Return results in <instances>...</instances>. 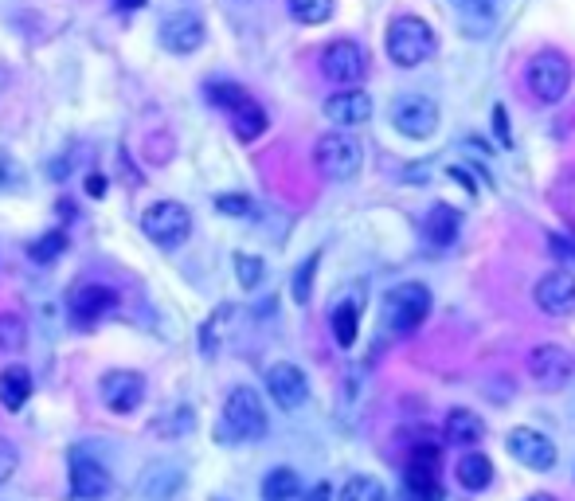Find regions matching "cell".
Wrapping results in <instances>:
<instances>
[{
  "label": "cell",
  "instance_id": "1",
  "mask_svg": "<svg viewBox=\"0 0 575 501\" xmlns=\"http://www.w3.org/2000/svg\"><path fill=\"white\" fill-rule=\"evenodd\" d=\"M266 435V408L255 388H231L220 411V443H255Z\"/></svg>",
  "mask_w": 575,
  "mask_h": 501
},
{
  "label": "cell",
  "instance_id": "2",
  "mask_svg": "<svg viewBox=\"0 0 575 501\" xmlns=\"http://www.w3.org/2000/svg\"><path fill=\"white\" fill-rule=\"evenodd\" d=\"M388 59L396 63V67H419V63H427L431 55H435V47H439V36H435V28L423 20V16H396L392 24H388Z\"/></svg>",
  "mask_w": 575,
  "mask_h": 501
},
{
  "label": "cell",
  "instance_id": "3",
  "mask_svg": "<svg viewBox=\"0 0 575 501\" xmlns=\"http://www.w3.org/2000/svg\"><path fill=\"white\" fill-rule=\"evenodd\" d=\"M313 165L321 169V177L329 181H353L364 165V149L353 134L345 130H333V134H321L313 145Z\"/></svg>",
  "mask_w": 575,
  "mask_h": 501
},
{
  "label": "cell",
  "instance_id": "4",
  "mask_svg": "<svg viewBox=\"0 0 575 501\" xmlns=\"http://www.w3.org/2000/svg\"><path fill=\"white\" fill-rule=\"evenodd\" d=\"M529 91L536 94V102H544V106H552V102H560L568 87H572V63H568V55L564 51H536L529 59Z\"/></svg>",
  "mask_w": 575,
  "mask_h": 501
},
{
  "label": "cell",
  "instance_id": "5",
  "mask_svg": "<svg viewBox=\"0 0 575 501\" xmlns=\"http://www.w3.org/2000/svg\"><path fill=\"white\" fill-rule=\"evenodd\" d=\"M141 231H145L157 247L173 251V247H180V243L192 235V216H188V208L177 204V200H157V204L145 208Z\"/></svg>",
  "mask_w": 575,
  "mask_h": 501
},
{
  "label": "cell",
  "instance_id": "6",
  "mask_svg": "<svg viewBox=\"0 0 575 501\" xmlns=\"http://www.w3.org/2000/svg\"><path fill=\"white\" fill-rule=\"evenodd\" d=\"M392 126L411 141H427L439 130V102L427 94H403L392 106Z\"/></svg>",
  "mask_w": 575,
  "mask_h": 501
},
{
  "label": "cell",
  "instance_id": "7",
  "mask_svg": "<svg viewBox=\"0 0 575 501\" xmlns=\"http://www.w3.org/2000/svg\"><path fill=\"white\" fill-rule=\"evenodd\" d=\"M431 314V290L423 282H403L388 294V321L396 333H415Z\"/></svg>",
  "mask_w": 575,
  "mask_h": 501
},
{
  "label": "cell",
  "instance_id": "8",
  "mask_svg": "<svg viewBox=\"0 0 575 501\" xmlns=\"http://www.w3.org/2000/svg\"><path fill=\"white\" fill-rule=\"evenodd\" d=\"M529 376L536 388L544 392H560L568 380L575 376V357L564 349V345H536L529 353Z\"/></svg>",
  "mask_w": 575,
  "mask_h": 501
},
{
  "label": "cell",
  "instance_id": "9",
  "mask_svg": "<svg viewBox=\"0 0 575 501\" xmlns=\"http://www.w3.org/2000/svg\"><path fill=\"white\" fill-rule=\"evenodd\" d=\"M505 451L517 458L525 470H536V474H548V470H556V443L548 439V435H540V431H532V427H513L509 435H505Z\"/></svg>",
  "mask_w": 575,
  "mask_h": 501
},
{
  "label": "cell",
  "instance_id": "10",
  "mask_svg": "<svg viewBox=\"0 0 575 501\" xmlns=\"http://www.w3.org/2000/svg\"><path fill=\"white\" fill-rule=\"evenodd\" d=\"M321 71H325V79L329 83H341L345 91L364 79V71H368V55H364V47L353 44V40H333V44L321 51Z\"/></svg>",
  "mask_w": 575,
  "mask_h": 501
},
{
  "label": "cell",
  "instance_id": "11",
  "mask_svg": "<svg viewBox=\"0 0 575 501\" xmlns=\"http://www.w3.org/2000/svg\"><path fill=\"white\" fill-rule=\"evenodd\" d=\"M266 392L282 411H298L310 400V380H306V372L298 365L278 361V365L266 368Z\"/></svg>",
  "mask_w": 575,
  "mask_h": 501
},
{
  "label": "cell",
  "instance_id": "12",
  "mask_svg": "<svg viewBox=\"0 0 575 501\" xmlns=\"http://www.w3.org/2000/svg\"><path fill=\"white\" fill-rule=\"evenodd\" d=\"M98 392H102V404L114 411V415H130L145 400V376L130 372V368H114V372L102 376Z\"/></svg>",
  "mask_w": 575,
  "mask_h": 501
},
{
  "label": "cell",
  "instance_id": "13",
  "mask_svg": "<svg viewBox=\"0 0 575 501\" xmlns=\"http://www.w3.org/2000/svg\"><path fill=\"white\" fill-rule=\"evenodd\" d=\"M532 298H536L540 314H548V318H568V314H575V274L548 271L536 282Z\"/></svg>",
  "mask_w": 575,
  "mask_h": 501
},
{
  "label": "cell",
  "instance_id": "14",
  "mask_svg": "<svg viewBox=\"0 0 575 501\" xmlns=\"http://www.w3.org/2000/svg\"><path fill=\"white\" fill-rule=\"evenodd\" d=\"M204 40H208V32L196 12H169L161 20V47L173 55H192L204 47Z\"/></svg>",
  "mask_w": 575,
  "mask_h": 501
},
{
  "label": "cell",
  "instance_id": "15",
  "mask_svg": "<svg viewBox=\"0 0 575 501\" xmlns=\"http://www.w3.org/2000/svg\"><path fill=\"white\" fill-rule=\"evenodd\" d=\"M110 490H114L110 470L98 458H90L87 451H75L71 455V494L79 501H102Z\"/></svg>",
  "mask_w": 575,
  "mask_h": 501
},
{
  "label": "cell",
  "instance_id": "16",
  "mask_svg": "<svg viewBox=\"0 0 575 501\" xmlns=\"http://www.w3.org/2000/svg\"><path fill=\"white\" fill-rule=\"evenodd\" d=\"M407 494L419 501H439L443 486H439V451L435 447H419L411 462H407Z\"/></svg>",
  "mask_w": 575,
  "mask_h": 501
},
{
  "label": "cell",
  "instance_id": "17",
  "mask_svg": "<svg viewBox=\"0 0 575 501\" xmlns=\"http://www.w3.org/2000/svg\"><path fill=\"white\" fill-rule=\"evenodd\" d=\"M67 306H71V314H75L79 325H94V321H102L118 306V294H114L110 286H98V282H79V286L71 290Z\"/></svg>",
  "mask_w": 575,
  "mask_h": 501
},
{
  "label": "cell",
  "instance_id": "18",
  "mask_svg": "<svg viewBox=\"0 0 575 501\" xmlns=\"http://www.w3.org/2000/svg\"><path fill=\"white\" fill-rule=\"evenodd\" d=\"M325 118L333 122V126H341L345 134L353 130V126H364L368 118H372V98L364 91H356V87H349V91H337L325 98Z\"/></svg>",
  "mask_w": 575,
  "mask_h": 501
},
{
  "label": "cell",
  "instance_id": "19",
  "mask_svg": "<svg viewBox=\"0 0 575 501\" xmlns=\"http://www.w3.org/2000/svg\"><path fill=\"white\" fill-rule=\"evenodd\" d=\"M443 435L446 443H454V447H478L486 439V419L470 408H454L446 415Z\"/></svg>",
  "mask_w": 575,
  "mask_h": 501
},
{
  "label": "cell",
  "instance_id": "20",
  "mask_svg": "<svg viewBox=\"0 0 575 501\" xmlns=\"http://www.w3.org/2000/svg\"><path fill=\"white\" fill-rule=\"evenodd\" d=\"M454 478H458L462 490L482 494V490H489V482H493V462H489V455H482V451H470V455L458 458Z\"/></svg>",
  "mask_w": 575,
  "mask_h": 501
},
{
  "label": "cell",
  "instance_id": "21",
  "mask_svg": "<svg viewBox=\"0 0 575 501\" xmlns=\"http://www.w3.org/2000/svg\"><path fill=\"white\" fill-rule=\"evenodd\" d=\"M32 396V372L24 365H8L0 372V404L4 411H20Z\"/></svg>",
  "mask_w": 575,
  "mask_h": 501
},
{
  "label": "cell",
  "instance_id": "22",
  "mask_svg": "<svg viewBox=\"0 0 575 501\" xmlns=\"http://www.w3.org/2000/svg\"><path fill=\"white\" fill-rule=\"evenodd\" d=\"M231 114V130H235V137L239 141H255V137H263L266 134V110L247 94L235 110H227Z\"/></svg>",
  "mask_w": 575,
  "mask_h": 501
},
{
  "label": "cell",
  "instance_id": "23",
  "mask_svg": "<svg viewBox=\"0 0 575 501\" xmlns=\"http://www.w3.org/2000/svg\"><path fill=\"white\" fill-rule=\"evenodd\" d=\"M184 474L177 466H149L145 478H141V498L145 501H169L180 490Z\"/></svg>",
  "mask_w": 575,
  "mask_h": 501
},
{
  "label": "cell",
  "instance_id": "24",
  "mask_svg": "<svg viewBox=\"0 0 575 501\" xmlns=\"http://www.w3.org/2000/svg\"><path fill=\"white\" fill-rule=\"evenodd\" d=\"M458 228H462V216H458V208H450V204H435L431 212H427V239L435 243V247H450L454 239H458Z\"/></svg>",
  "mask_w": 575,
  "mask_h": 501
},
{
  "label": "cell",
  "instance_id": "25",
  "mask_svg": "<svg viewBox=\"0 0 575 501\" xmlns=\"http://www.w3.org/2000/svg\"><path fill=\"white\" fill-rule=\"evenodd\" d=\"M302 478L290 466H278L263 478V501H302Z\"/></svg>",
  "mask_w": 575,
  "mask_h": 501
},
{
  "label": "cell",
  "instance_id": "26",
  "mask_svg": "<svg viewBox=\"0 0 575 501\" xmlns=\"http://www.w3.org/2000/svg\"><path fill=\"white\" fill-rule=\"evenodd\" d=\"M356 329H360V306H356V302H341V306L333 310V337H337L341 349H353Z\"/></svg>",
  "mask_w": 575,
  "mask_h": 501
},
{
  "label": "cell",
  "instance_id": "27",
  "mask_svg": "<svg viewBox=\"0 0 575 501\" xmlns=\"http://www.w3.org/2000/svg\"><path fill=\"white\" fill-rule=\"evenodd\" d=\"M341 501H388V490H384V482H380V478H372V474H356V478L345 482Z\"/></svg>",
  "mask_w": 575,
  "mask_h": 501
},
{
  "label": "cell",
  "instance_id": "28",
  "mask_svg": "<svg viewBox=\"0 0 575 501\" xmlns=\"http://www.w3.org/2000/svg\"><path fill=\"white\" fill-rule=\"evenodd\" d=\"M28 345V325L20 314H0V353H20Z\"/></svg>",
  "mask_w": 575,
  "mask_h": 501
},
{
  "label": "cell",
  "instance_id": "29",
  "mask_svg": "<svg viewBox=\"0 0 575 501\" xmlns=\"http://www.w3.org/2000/svg\"><path fill=\"white\" fill-rule=\"evenodd\" d=\"M286 8L298 24H325L333 16V0H286Z\"/></svg>",
  "mask_w": 575,
  "mask_h": 501
},
{
  "label": "cell",
  "instance_id": "30",
  "mask_svg": "<svg viewBox=\"0 0 575 501\" xmlns=\"http://www.w3.org/2000/svg\"><path fill=\"white\" fill-rule=\"evenodd\" d=\"M63 251H67V235H63V231H47L44 239L32 243V259H36V263H55Z\"/></svg>",
  "mask_w": 575,
  "mask_h": 501
},
{
  "label": "cell",
  "instance_id": "31",
  "mask_svg": "<svg viewBox=\"0 0 575 501\" xmlns=\"http://www.w3.org/2000/svg\"><path fill=\"white\" fill-rule=\"evenodd\" d=\"M263 259H255V255H235V274H239V286H247V290H255L259 282H263Z\"/></svg>",
  "mask_w": 575,
  "mask_h": 501
},
{
  "label": "cell",
  "instance_id": "32",
  "mask_svg": "<svg viewBox=\"0 0 575 501\" xmlns=\"http://www.w3.org/2000/svg\"><path fill=\"white\" fill-rule=\"evenodd\" d=\"M208 98H212L216 106H223V110H235V106L247 98V91H243L239 83H208Z\"/></svg>",
  "mask_w": 575,
  "mask_h": 501
},
{
  "label": "cell",
  "instance_id": "33",
  "mask_svg": "<svg viewBox=\"0 0 575 501\" xmlns=\"http://www.w3.org/2000/svg\"><path fill=\"white\" fill-rule=\"evenodd\" d=\"M317 263H321V255H310L302 267H298V274H294V302H310V290H313V271H317Z\"/></svg>",
  "mask_w": 575,
  "mask_h": 501
},
{
  "label": "cell",
  "instance_id": "34",
  "mask_svg": "<svg viewBox=\"0 0 575 501\" xmlns=\"http://www.w3.org/2000/svg\"><path fill=\"white\" fill-rule=\"evenodd\" d=\"M16 466H20V451H16V443L0 435V486L16 474Z\"/></svg>",
  "mask_w": 575,
  "mask_h": 501
},
{
  "label": "cell",
  "instance_id": "35",
  "mask_svg": "<svg viewBox=\"0 0 575 501\" xmlns=\"http://www.w3.org/2000/svg\"><path fill=\"white\" fill-rule=\"evenodd\" d=\"M20 184H24V169L0 153V188H20Z\"/></svg>",
  "mask_w": 575,
  "mask_h": 501
},
{
  "label": "cell",
  "instance_id": "36",
  "mask_svg": "<svg viewBox=\"0 0 575 501\" xmlns=\"http://www.w3.org/2000/svg\"><path fill=\"white\" fill-rule=\"evenodd\" d=\"M216 208L227 212V216H247V212H251V200H247V196H220Z\"/></svg>",
  "mask_w": 575,
  "mask_h": 501
},
{
  "label": "cell",
  "instance_id": "37",
  "mask_svg": "<svg viewBox=\"0 0 575 501\" xmlns=\"http://www.w3.org/2000/svg\"><path fill=\"white\" fill-rule=\"evenodd\" d=\"M302 501H333V486H329V482H317L310 494H302Z\"/></svg>",
  "mask_w": 575,
  "mask_h": 501
},
{
  "label": "cell",
  "instance_id": "38",
  "mask_svg": "<svg viewBox=\"0 0 575 501\" xmlns=\"http://www.w3.org/2000/svg\"><path fill=\"white\" fill-rule=\"evenodd\" d=\"M87 192L90 196H102V192H106V177H98V173H94V177L87 181Z\"/></svg>",
  "mask_w": 575,
  "mask_h": 501
},
{
  "label": "cell",
  "instance_id": "39",
  "mask_svg": "<svg viewBox=\"0 0 575 501\" xmlns=\"http://www.w3.org/2000/svg\"><path fill=\"white\" fill-rule=\"evenodd\" d=\"M493 118H497V134H501V141H509V126H505V110H501V106L493 110Z\"/></svg>",
  "mask_w": 575,
  "mask_h": 501
},
{
  "label": "cell",
  "instance_id": "40",
  "mask_svg": "<svg viewBox=\"0 0 575 501\" xmlns=\"http://www.w3.org/2000/svg\"><path fill=\"white\" fill-rule=\"evenodd\" d=\"M114 4H118V8H122V12H130V8H141V4H145V0H114Z\"/></svg>",
  "mask_w": 575,
  "mask_h": 501
},
{
  "label": "cell",
  "instance_id": "41",
  "mask_svg": "<svg viewBox=\"0 0 575 501\" xmlns=\"http://www.w3.org/2000/svg\"><path fill=\"white\" fill-rule=\"evenodd\" d=\"M4 87H8V67L0 63V91H4Z\"/></svg>",
  "mask_w": 575,
  "mask_h": 501
},
{
  "label": "cell",
  "instance_id": "42",
  "mask_svg": "<svg viewBox=\"0 0 575 501\" xmlns=\"http://www.w3.org/2000/svg\"><path fill=\"white\" fill-rule=\"evenodd\" d=\"M529 501H556V498H552V494H532Z\"/></svg>",
  "mask_w": 575,
  "mask_h": 501
},
{
  "label": "cell",
  "instance_id": "43",
  "mask_svg": "<svg viewBox=\"0 0 575 501\" xmlns=\"http://www.w3.org/2000/svg\"><path fill=\"white\" fill-rule=\"evenodd\" d=\"M399 501H419V498H411V494H407V490H403V498H399Z\"/></svg>",
  "mask_w": 575,
  "mask_h": 501
}]
</instances>
